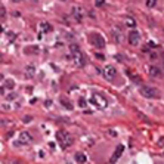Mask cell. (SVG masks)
I'll use <instances>...</instances> for the list:
<instances>
[{
	"label": "cell",
	"instance_id": "cell-8",
	"mask_svg": "<svg viewBox=\"0 0 164 164\" xmlns=\"http://www.w3.org/2000/svg\"><path fill=\"white\" fill-rule=\"evenodd\" d=\"M129 43H130L132 46H138L140 43V34L136 31V30H132L130 33H129Z\"/></svg>",
	"mask_w": 164,
	"mask_h": 164
},
{
	"label": "cell",
	"instance_id": "cell-5",
	"mask_svg": "<svg viewBox=\"0 0 164 164\" xmlns=\"http://www.w3.org/2000/svg\"><path fill=\"white\" fill-rule=\"evenodd\" d=\"M102 75L105 77V80L113 82L115 77H117V70H115L113 65H107L105 68H104V71H102Z\"/></svg>",
	"mask_w": 164,
	"mask_h": 164
},
{
	"label": "cell",
	"instance_id": "cell-3",
	"mask_svg": "<svg viewBox=\"0 0 164 164\" xmlns=\"http://www.w3.org/2000/svg\"><path fill=\"white\" fill-rule=\"evenodd\" d=\"M90 104L95 105L98 109H105L108 107V101L102 95H98V93H95V95L90 96Z\"/></svg>",
	"mask_w": 164,
	"mask_h": 164
},
{
	"label": "cell",
	"instance_id": "cell-22",
	"mask_svg": "<svg viewBox=\"0 0 164 164\" xmlns=\"http://www.w3.org/2000/svg\"><path fill=\"white\" fill-rule=\"evenodd\" d=\"M61 2H67V0H61Z\"/></svg>",
	"mask_w": 164,
	"mask_h": 164
},
{
	"label": "cell",
	"instance_id": "cell-2",
	"mask_svg": "<svg viewBox=\"0 0 164 164\" xmlns=\"http://www.w3.org/2000/svg\"><path fill=\"white\" fill-rule=\"evenodd\" d=\"M56 138H58V142H59V145H61V148H68V147H71V143H73V138H71V135L68 133V132H59L56 135Z\"/></svg>",
	"mask_w": 164,
	"mask_h": 164
},
{
	"label": "cell",
	"instance_id": "cell-12",
	"mask_svg": "<svg viewBox=\"0 0 164 164\" xmlns=\"http://www.w3.org/2000/svg\"><path fill=\"white\" fill-rule=\"evenodd\" d=\"M74 158H75V161L78 164H84L87 161V157H86V154H83V152H77V154L74 155Z\"/></svg>",
	"mask_w": 164,
	"mask_h": 164
},
{
	"label": "cell",
	"instance_id": "cell-7",
	"mask_svg": "<svg viewBox=\"0 0 164 164\" xmlns=\"http://www.w3.org/2000/svg\"><path fill=\"white\" fill-rule=\"evenodd\" d=\"M71 15H73V18L77 21V22H82L83 17H84V12H83V9L80 8V6H73V9H71Z\"/></svg>",
	"mask_w": 164,
	"mask_h": 164
},
{
	"label": "cell",
	"instance_id": "cell-1",
	"mask_svg": "<svg viewBox=\"0 0 164 164\" xmlns=\"http://www.w3.org/2000/svg\"><path fill=\"white\" fill-rule=\"evenodd\" d=\"M70 52H71V55H73V61L75 65H78V67L86 65V56H84V53L80 50V48H78L77 44H71V46H70Z\"/></svg>",
	"mask_w": 164,
	"mask_h": 164
},
{
	"label": "cell",
	"instance_id": "cell-11",
	"mask_svg": "<svg viewBox=\"0 0 164 164\" xmlns=\"http://www.w3.org/2000/svg\"><path fill=\"white\" fill-rule=\"evenodd\" d=\"M33 140V136H31V133L30 132H22L21 133V136H19V142H22V143H30Z\"/></svg>",
	"mask_w": 164,
	"mask_h": 164
},
{
	"label": "cell",
	"instance_id": "cell-15",
	"mask_svg": "<svg viewBox=\"0 0 164 164\" xmlns=\"http://www.w3.org/2000/svg\"><path fill=\"white\" fill-rule=\"evenodd\" d=\"M40 28L44 31V33H49V31H52V25L48 24V22H41L40 24Z\"/></svg>",
	"mask_w": 164,
	"mask_h": 164
},
{
	"label": "cell",
	"instance_id": "cell-9",
	"mask_svg": "<svg viewBox=\"0 0 164 164\" xmlns=\"http://www.w3.org/2000/svg\"><path fill=\"white\" fill-rule=\"evenodd\" d=\"M123 151H124L123 145L117 147V149L114 151V155L109 158V164H115V163H117V161H118V158H120V157H121V154H123Z\"/></svg>",
	"mask_w": 164,
	"mask_h": 164
},
{
	"label": "cell",
	"instance_id": "cell-18",
	"mask_svg": "<svg viewBox=\"0 0 164 164\" xmlns=\"http://www.w3.org/2000/svg\"><path fill=\"white\" fill-rule=\"evenodd\" d=\"M145 5H147L148 8H155L157 6V0H147V2H145Z\"/></svg>",
	"mask_w": 164,
	"mask_h": 164
},
{
	"label": "cell",
	"instance_id": "cell-16",
	"mask_svg": "<svg viewBox=\"0 0 164 164\" xmlns=\"http://www.w3.org/2000/svg\"><path fill=\"white\" fill-rule=\"evenodd\" d=\"M59 101H61V104H64V105H65V108H67V109H71V108H73V104H71V102H70L68 99H65V98H61V99H59Z\"/></svg>",
	"mask_w": 164,
	"mask_h": 164
},
{
	"label": "cell",
	"instance_id": "cell-19",
	"mask_svg": "<svg viewBox=\"0 0 164 164\" xmlns=\"http://www.w3.org/2000/svg\"><path fill=\"white\" fill-rule=\"evenodd\" d=\"M114 40L115 41H121V33H117V31H114Z\"/></svg>",
	"mask_w": 164,
	"mask_h": 164
},
{
	"label": "cell",
	"instance_id": "cell-6",
	"mask_svg": "<svg viewBox=\"0 0 164 164\" xmlns=\"http://www.w3.org/2000/svg\"><path fill=\"white\" fill-rule=\"evenodd\" d=\"M90 41H92V44L95 48H98V49H104L105 48V39L101 34H92Z\"/></svg>",
	"mask_w": 164,
	"mask_h": 164
},
{
	"label": "cell",
	"instance_id": "cell-14",
	"mask_svg": "<svg viewBox=\"0 0 164 164\" xmlns=\"http://www.w3.org/2000/svg\"><path fill=\"white\" fill-rule=\"evenodd\" d=\"M25 77H27V78L34 77V67L33 65H28L27 68H25Z\"/></svg>",
	"mask_w": 164,
	"mask_h": 164
},
{
	"label": "cell",
	"instance_id": "cell-10",
	"mask_svg": "<svg viewBox=\"0 0 164 164\" xmlns=\"http://www.w3.org/2000/svg\"><path fill=\"white\" fill-rule=\"evenodd\" d=\"M148 73H149L151 77H155V78L163 77V71H161L160 67H149V68H148Z\"/></svg>",
	"mask_w": 164,
	"mask_h": 164
},
{
	"label": "cell",
	"instance_id": "cell-13",
	"mask_svg": "<svg viewBox=\"0 0 164 164\" xmlns=\"http://www.w3.org/2000/svg\"><path fill=\"white\" fill-rule=\"evenodd\" d=\"M124 22H126L127 27H130V28H135V27H136V21H135V18H132V17H126L124 18Z\"/></svg>",
	"mask_w": 164,
	"mask_h": 164
},
{
	"label": "cell",
	"instance_id": "cell-20",
	"mask_svg": "<svg viewBox=\"0 0 164 164\" xmlns=\"http://www.w3.org/2000/svg\"><path fill=\"white\" fill-rule=\"evenodd\" d=\"M95 5H96V6H104V5H105V0H95Z\"/></svg>",
	"mask_w": 164,
	"mask_h": 164
},
{
	"label": "cell",
	"instance_id": "cell-4",
	"mask_svg": "<svg viewBox=\"0 0 164 164\" xmlns=\"http://www.w3.org/2000/svg\"><path fill=\"white\" fill-rule=\"evenodd\" d=\"M140 93H142V96L143 98H148V99H154L158 96V90H157L155 87H152V86H142L140 87Z\"/></svg>",
	"mask_w": 164,
	"mask_h": 164
},
{
	"label": "cell",
	"instance_id": "cell-17",
	"mask_svg": "<svg viewBox=\"0 0 164 164\" xmlns=\"http://www.w3.org/2000/svg\"><path fill=\"white\" fill-rule=\"evenodd\" d=\"M129 77H130L133 82L136 83V84H140V77L139 75H136V74H132V73H129Z\"/></svg>",
	"mask_w": 164,
	"mask_h": 164
},
{
	"label": "cell",
	"instance_id": "cell-21",
	"mask_svg": "<svg viewBox=\"0 0 164 164\" xmlns=\"http://www.w3.org/2000/svg\"><path fill=\"white\" fill-rule=\"evenodd\" d=\"M12 2H13V3H19L21 0H12Z\"/></svg>",
	"mask_w": 164,
	"mask_h": 164
}]
</instances>
